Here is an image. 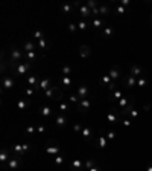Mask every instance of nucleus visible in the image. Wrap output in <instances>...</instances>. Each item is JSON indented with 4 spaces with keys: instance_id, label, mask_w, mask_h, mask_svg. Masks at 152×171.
<instances>
[{
    "instance_id": "24",
    "label": "nucleus",
    "mask_w": 152,
    "mask_h": 171,
    "mask_svg": "<svg viewBox=\"0 0 152 171\" xmlns=\"http://www.w3.org/2000/svg\"><path fill=\"white\" fill-rule=\"evenodd\" d=\"M90 54H91V49H90V46H88V44H82V46L79 47V55H81L82 58L90 57Z\"/></svg>"
},
{
    "instance_id": "54",
    "label": "nucleus",
    "mask_w": 152,
    "mask_h": 171,
    "mask_svg": "<svg viewBox=\"0 0 152 171\" xmlns=\"http://www.w3.org/2000/svg\"><path fill=\"white\" fill-rule=\"evenodd\" d=\"M88 171H102V170H101V168H99V167L96 165V167H93V168H90V170H88Z\"/></svg>"
},
{
    "instance_id": "2",
    "label": "nucleus",
    "mask_w": 152,
    "mask_h": 171,
    "mask_svg": "<svg viewBox=\"0 0 152 171\" xmlns=\"http://www.w3.org/2000/svg\"><path fill=\"white\" fill-rule=\"evenodd\" d=\"M44 96L47 98V99H50V101H55V102H61V99H63V89H59V87H56V86H52L49 90H46L44 92Z\"/></svg>"
},
{
    "instance_id": "41",
    "label": "nucleus",
    "mask_w": 152,
    "mask_h": 171,
    "mask_svg": "<svg viewBox=\"0 0 152 171\" xmlns=\"http://www.w3.org/2000/svg\"><path fill=\"white\" fill-rule=\"evenodd\" d=\"M38 46H40L43 50H49V47H50V46H49V42H47V38L40 40V42H38Z\"/></svg>"
},
{
    "instance_id": "29",
    "label": "nucleus",
    "mask_w": 152,
    "mask_h": 171,
    "mask_svg": "<svg viewBox=\"0 0 152 171\" xmlns=\"http://www.w3.org/2000/svg\"><path fill=\"white\" fill-rule=\"evenodd\" d=\"M40 115H41L43 118H49V116H52V115H53V110H52L49 105H44V107L40 110Z\"/></svg>"
},
{
    "instance_id": "56",
    "label": "nucleus",
    "mask_w": 152,
    "mask_h": 171,
    "mask_svg": "<svg viewBox=\"0 0 152 171\" xmlns=\"http://www.w3.org/2000/svg\"><path fill=\"white\" fill-rule=\"evenodd\" d=\"M151 26H152V14H151Z\"/></svg>"
},
{
    "instance_id": "6",
    "label": "nucleus",
    "mask_w": 152,
    "mask_h": 171,
    "mask_svg": "<svg viewBox=\"0 0 152 171\" xmlns=\"http://www.w3.org/2000/svg\"><path fill=\"white\" fill-rule=\"evenodd\" d=\"M107 133L104 130H99V133L96 134V139H94V147H97L99 150H104L107 147Z\"/></svg>"
},
{
    "instance_id": "15",
    "label": "nucleus",
    "mask_w": 152,
    "mask_h": 171,
    "mask_svg": "<svg viewBox=\"0 0 152 171\" xmlns=\"http://www.w3.org/2000/svg\"><path fill=\"white\" fill-rule=\"evenodd\" d=\"M76 95L81 98V99H85V98H88L90 96V89H88V86L82 84L78 87V90H76Z\"/></svg>"
},
{
    "instance_id": "49",
    "label": "nucleus",
    "mask_w": 152,
    "mask_h": 171,
    "mask_svg": "<svg viewBox=\"0 0 152 171\" xmlns=\"http://www.w3.org/2000/svg\"><path fill=\"white\" fill-rule=\"evenodd\" d=\"M116 134H117V133H116L114 130H108V131H107V139H108V141H114V139H116Z\"/></svg>"
},
{
    "instance_id": "30",
    "label": "nucleus",
    "mask_w": 152,
    "mask_h": 171,
    "mask_svg": "<svg viewBox=\"0 0 152 171\" xmlns=\"http://www.w3.org/2000/svg\"><path fill=\"white\" fill-rule=\"evenodd\" d=\"M104 25H105V18H104V17H97V18H93V28L99 29V28H102Z\"/></svg>"
},
{
    "instance_id": "19",
    "label": "nucleus",
    "mask_w": 152,
    "mask_h": 171,
    "mask_svg": "<svg viewBox=\"0 0 152 171\" xmlns=\"http://www.w3.org/2000/svg\"><path fill=\"white\" fill-rule=\"evenodd\" d=\"M108 75L111 77V80H113V81H117V80L120 78V75H122V70H120V67L114 66V67H111V70L108 72Z\"/></svg>"
},
{
    "instance_id": "35",
    "label": "nucleus",
    "mask_w": 152,
    "mask_h": 171,
    "mask_svg": "<svg viewBox=\"0 0 152 171\" xmlns=\"http://www.w3.org/2000/svg\"><path fill=\"white\" fill-rule=\"evenodd\" d=\"M64 162H66V159H64V156H61V154H58V156L53 157V164H55L56 167H63Z\"/></svg>"
},
{
    "instance_id": "11",
    "label": "nucleus",
    "mask_w": 152,
    "mask_h": 171,
    "mask_svg": "<svg viewBox=\"0 0 152 171\" xmlns=\"http://www.w3.org/2000/svg\"><path fill=\"white\" fill-rule=\"evenodd\" d=\"M81 134H82V137L88 142V141H91V139L94 137V130H93L91 125H84L82 131H81Z\"/></svg>"
},
{
    "instance_id": "8",
    "label": "nucleus",
    "mask_w": 152,
    "mask_h": 171,
    "mask_svg": "<svg viewBox=\"0 0 152 171\" xmlns=\"http://www.w3.org/2000/svg\"><path fill=\"white\" fill-rule=\"evenodd\" d=\"M91 105H93V101H91L90 98H85V99H81V101L76 104V110H78L79 113H87V112L91 109Z\"/></svg>"
},
{
    "instance_id": "37",
    "label": "nucleus",
    "mask_w": 152,
    "mask_h": 171,
    "mask_svg": "<svg viewBox=\"0 0 152 171\" xmlns=\"http://www.w3.org/2000/svg\"><path fill=\"white\" fill-rule=\"evenodd\" d=\"M96 165H97L96 159H87V161L84 162V168H87V170H90V168H93V167H96Z\"/></svg>"
},
{
    "instance_id": "14",
    "label": "nucleus",
    "mask_w": 152,
    "mask_h": 171,
    "mask_svg": "<svg viewBox=\"0 0 152 171\" xmlns=\"http://www.w3.org/2000/svg\"><path fill=\"white\" fill-rule=\"evenodd\" d=\"M129 75H132L135 78H140V77H145V70L139 64H132L131 69H129Z\"/></svg>"
},
{
    "instance_id": "9",
    "label": "nucleus",
    "mask_w": 152,
    "mask_h": 171,
    "mask_svg": "<svg viewBox=\"0 0 152 171\" xmlns=\"http://www.w3.org/2000/svg\"><path fill=\"white\" fill-rule=\"evenodd\" d=\"M107 121L110 124H116V122H120L122 121V116H120V112L117 109H110V112L107 113Z\"/></svg>"
},
{
    "instance_id": "40",
    "label": "nucleus",
    "mask_w": 152,
    "mask_h": 171,
    "mask_svg": "<svg viewBox=\"0 0 152 171\" xmlns=\"http://www.w3.org/2000/svg\"><path fill=\"white\" fill-rule=\"evenodd\" d=\"M35 93H37V90H35L34 87H31V86H28V87H26V90H25L26 98H31V96H34Z\"/></svg>"
},
{
    "instance_id": "33",
    "label": "nucleus",
    "mask_w": 152,
    "mask_h": 171,
    "mask_svg": "<svg viewBox=\"0 0 152 171\" xmlns=\"http://www.w3.org/2000/svg\"><path fill=\"white\" fill-rule=\"evenodd\" d=\"M135 86H137V78L132 77V75H129L128 80H126V87H128V89H132V87H135Z\"/></svg>"
},
{
    "instance_id": "39",
    "label": "nucleus",
    "mask_w": 152,
    "mask_h": 171,
    "mask_svg": "<svg viewBox=\"0 0 152 171\" xmlns=\"http://www.w3.org/2000/svg\"><path fill=\"white\" fill-rule=\"evenodd\" d=\"M78 29H79L81 32H85V31L88 29V23H87L85 20H81V22L78 23Z\"/></svg>"
},
{
    "instance_id": "10",
    "label": "nucleus",
    "mask_w": 152,
    "mask_h": 171,
    "mask_svg": "<svg viewBox=\"0 0 152 171\" xmlns=\"http://www.w3.org/2000/svg\"><path fill=\"white\" fill-rule=\"evenodd\" d=\"M69 122H70V119H69V116L64 115V113H58L56 118H55V125L58 128H64Z\"/></svg>"
},
{
    "instance_id": "17",
    "label": "nucleus",
    "mask_w": 152,
    "mask_h": 171,
    "mask_svg": "<svg viewBox=\"0 0 152 171\" xmlns=\"http://www.w3.org/2000/svg\"><path fill=\"white\" fill-rule=\"evenodd\" d=\"M28 86L34 87V89L37 90V93L40 92V81H38V77L35 74H31V75L28 77Z\"/></svg>"
},
{
    "instance_id": "20",
    "label": "nucleus",
    "mask_w": 152,
    "mask_h": 171,
    "mask_svg": "<svg viewBox=\"0 0 152 171\" xmlns=\"http://www.w3.org/2000/svg\"><path fill=\"white\" fill-rule=\"evenodd\" d=\"M99 12H101V15L105 18V17H108V15H110V12H111V6H110V5H107V3L99 5Z\"/></svg>"
},
{
    "instance_id": "36",
    "label": "nucleus",
    "mask_w": 152,
    "mask_h": 171,
    "mask_svg": "<svg viewBox=\"0 0 152 171\" xmlns=\"http://www.w3.org/2000/svg\"><path fill=\"white\" fill-rule=\"evenodd\" d=\"M101 81H102V84L107 86V87H110L113 83H116V81H113V80H111V77H110L108 74H105V75L102 77V80H101Z\"/></svg>"
},
{
    "instance_id": "53",
    "label": "nucleus",
    "mask_w": 152,
    "mask_h": 171,
    "mask_svg": "<svg viewBox=\"0 0 152 171\" xmlns=\"http://www.w3.org/2000/svg\"><path fill=\"white\" fill-rule=\"evenodd\" d=\"M119 3H120V5H122V6H125V8H126V6H129V5H131V2H129V0H120V2H119Z\"/></svg>"
},
{
    "instance_id": "52",
    "label": "nucleus",
    "mask_w": 152,
    "mask_h": 171,
    "mask_svg": "<svg viewBox=\"0 0 152 171\" xmlns=\"http://www.w3.org/2000/svg\"><path fill=\"white\" fill-rule=\"evenodd\" d=\"M46 130H47V127L44 124H38L37 125V133H44Z\"/></svg>"
},
{
    "instance_id": "38",
    "label": "nucleus",
    "mask_w": 152,
    "mask_h": 171,
    "mask_svg": "<svg viewBox=\"0 0 152 171\" xmlns=\"http://www.w3.org/2000/svg\"><path fill=\"white\" fill-rule=\"evenodd\" d=\"M61 74H63V77H70V74H72V66H70V64H64Z\"/></svg>"
},
{
    "instance_id": "42",
    "label": "nucleus",
    "mask_w": 152,
    "mask_h": 171,
    "mask_svg": "<svg viewBox=\"0 0 152 171\" xmlns=\"http://www.w3.org/2000/svg\"><path fill=\"white\" fill-rule=\"evenodd\" d=\"M120 124H122L125 128H129L132 125V119H131V118H123V119L120 121Z\"/></svg>"
},
{
    "instance_id": "51",
    "label": "nucleus",
    "mask_w": 152,
    "mask_h": 171,
    "mask_svg": "<svg viewBox=\"0 0 152 171\" xmlns=\"http://www.w3.org/2000/svg\"><path fill=\"white\" fill-rule=\"evenodd\" d=\"M35 131H37V127H35V125H29V127L26 128V133H28V134H34Z\"/></svg>"
},
{
    "instance_id": "34",
    "label": "nucleus",
    "mask_w": 152,
    "mask_h": 171,
    "mask_svg": "<svg viewBox=\"0 0 152 171\" xmlns=\"http://www.w3.org/2000/svg\"><path fill=\"white\" fill-rule=\"evenodd\" d=\"M25 58H26V61L34 63V61L37 60V52H35V50H32V52H26V54H25Z\"/></svg>"
},
{
    "instance_id": "27",
    "label": "nucleus",
    "mask_w": 152,
    "mask_h": 171,
    "mask_svg": "<svg viewBox=\"0 0 152 171\" xmlns=\"http://www.w3.org/2000/svg\"><path fill=\"white\" fill-rule=\"evenodd\" d=\"M102 35H104V38H111L114 35V28L110 26V25H107L104 28V31H102Z\"/></svg>"
},
{
    "instance_id": "21",
    "label": "nucleus",
    "mask_w": 152,
    "mask_h": 171,
    "mask_svg": "<svg viewBox=\"0 0 152 171\" xmlns=\"http://www.w3.org/2000/svg\"><path fill=\"white\" fill-rule=\"evenodd\" d=\"M17 107H18L20 110H26L28 107H31V99H29V98H26V96H25V98H21V99L17 102Z\"/></svg>"
},
{
    "instance_id": "46",
    "label": "nucleus",
    "mask_w": 152,
    "mask_h": 171,
    "mask_svg": "<svg viewBox=\"0 0 152 171\" xmlns=\"http://www.w3.org/2000/svg\"><path fill=\"white\" fill-rule=\"evenodd\" d=\"M125 12H126V9H125V6H122V5L119 3V5L116 6V14H117V15H123Z\"/></svg>"
},
{
    "instance_id": "26",
    "label": "nucleus",
    "mask_w": 152,
    "mask_h": 171,
    "mask_svg": "<svg viewBox=\"0 0 152 171\" xmlns=\"http://www.w3.org/2000/svg\"><path fill=\"white\" fill-rule=\"evenodd\" d=\"M122 98H123V92L119 90V89H116L114 92H111V95H110V101H111V102H116V101H119V99H122Z\"/></svg>"
},
{
    "instance_id": "48",
    "label": "nucleus",
    "mask_w": 152,
    "mask_h": 171,
    "mask_svg": "<svg viewBox=\"0 0 152 171\" xmlns=\"http://www.w3.org/2000/svg\"><path fill=\"white\" fill-rule=\"evenodd\" d=\"M85 5H87V6H88L90 9H94V8H99V3H97L96 0H88V2H87Z\"/></svg>"
},
{
    "instance_id": "13",
    "label": "nucleus",
    "mask_w": 152,
    "mask_h": 171,
    "mask_svg": "<svg viewBox=\"0 0 152 171\" xmlns=\"http://www.w3.org/2000/svg\"><path fill=\"white\" fill-rule=\"evenodd\" d=\"M11 156H12V154H11L9 148L3 147V148L0 150V165L3 167V165H5V164H6V162H8L9 159H11Z\"/></svg>"
},
{
    "instance_id": "1",
    "label": "nucleus",
    "mask_w": 152,
    "mask_h": 171,
    "mask_svg": "<svg viewBox=\"0 0 152 171\" xmlns=\"http://www.w3.org/2000/svg\"><path fill=\"white\" fill-rule=\"evenodd\" d=\"M25 50H21V49H18L17 46H11V49H9V69L14 72L15 70V67L20 64V63H23V58H25V54H23Z\"/></svg>"
},
{
    "instance_id": "18",
    "label": "nucleus",
    "mask_w": 152,
    "mask_h": 171,
    "mask_svg": "<svg viewBox=\"0 0 152 171\" xmlns=\"http://www.w3.org/2000/svg\"><path fill=\"white\" fill-rule=\"evenodd\" d=\"M69 110H70V102H69V101H61V102L58 104V113L67 115Z\"/></svg>"
},
{
    "instance_id": "45",
    "label": "nucleus",
    "mask_w": 152,
    "mask_h": 171,
    "mask_svg": "<svg viewBox=\"0 0 152 171\" xmlns=\"http://www.w3.org/2000/svg\"><path fill=\"white\" fill-rule=\"evenodd\" d=\"M72 9H73V5H70V3H64V5H63V12H64V14L72 12Z\"/></svg>"
},
{
    "instance_id": "43",
    "label": "nucleus",
    "mask_w": 152,
    "mask_h": 171,
    "mask_svg": "<svg viewBox=\"0 0 152 171\" xmlns=\"http://www.w3.org/2000/svg\"><path fill=\"white\" fill-rule=\"evenodd\" d=\"M67 29H69V32H70V34H76V32L79 31V29H78V23H69Z\"/></svg>"
},
{
    "instance_id": "16",
    "label": "nucleus",
    "mask_w": 152,
    "mask_h": 171,
    "mask_svg": "<svg viewBox=\"0 0 152 171\" xmlns=\"http://www.w3.org/2000/svg\"><path fill=\"white\" fill-rule=\"evenodd\" d=\"M132 101H134V98H132V96H123L122 99H119V101H117L119 110L122 112V110H123V109H126V107H128V105H129Z\"/></svg>"
},
{
    "instance_id": "23",
    "label": "nucleus",
    "mask_w": 152,
    "mask_h": 171,
    "mask_svg": "<svg viewBox=\"0 0 152 171\" xmlns=\"http://www.w3.org/2000/svg\"><path fill=\"white\" fill-rule=\"evenodd\" d=\"M70 168H72V171H81L84 168V162L81 159H73L70 164Z\"/></svg>"
},
{
    "instance_id": "44",
    "label": "nucleus",
    "mask_w": 152,
    "mask_h": 171,
    "mask_svg": "<svg viewBox=\"0 0 152 171\" xmlns=\"http://www.w3.org/2000/svg\"><path fill=\"white\" fill-rule=\"evenodd\" d=\"M137 86H139V87H146V86H148V80H146L145 77L137 78Z\"/></svg>"
},
{
    "instance_id": "31",
    "label": "nucleus",
    "mask_w": 152,
    "mask_h": 171,
    "mask_svg": "<svg viewBox=\"0 0 152 171\" xmlns=\"http://www.w3.org/2000/svg\"><path fill=\"white\" fill-rule=\"evenodd\" d=\"M35 43L34 42H31V40H28V42L25 43V46H23V50H25V54L26 52H32V50H35Z\"/></svg>"
},
{
    "instance_id": "25",
    "label": "nucleus",
    "mask_w": 152,
    "mask_h": 171,
    "mask_svg": "<svg viewBox=\"0 0 152 171\" xmlns=\"http://www.w3.org/2000/svg\"><path fill=\"white\" fill-rule=\"evenodd\" d=\"M14 87V78L11 75L3 77V89H12Z\"/></svg>"
},
{
    "instance_id": "12",
    "label": "nucleus",
    "mask_w": 152,
    "mask_h": 171,
    "mask_svg": "<svg viewBox=\"0 0 152 171\" xmlns=\"http://www.w3.org/2000/svg\"><path fill=\"white\" fill-rule=\"evenodd\" d=\"M78 6H79V14H81L82 20H85V18L91 17V9H90L85 3H78Z\"/></svg>"
},
{
    "instance_id": "50",
    "label": "nucleus",
    "mask_w": 152,
    "mask_h": 171,
    "mask_svg": "<svg viewBox=\"0 0 152 171\" xmlns=\"http://www.w3.org/2000/svg\"><path fill=\"white\" fill-rule=\"evenodd\" d=\"M128 118H131V119H132V121H134V119H137V118H139V110H135V109H132V110H131V113H129V116H128Z\"/></svg>"
},
{
    "instance_id": "3",
    "label": "nucleus",
    "mask_w": 152,
    "mask_h": 171,
    "mask_svg": "<svg viewBox=\"0 0 152 171\" xmlns=\"http://www.w3.org/2000/svg\"><path fill=\"white\" fill-rule=\"evenodd\" d=\"M21 165H23V157H20V156H11V159L2 167L3 170H8L9 171H15L18 170V168H21Z\"/></svg>"
},
{
    "instance_id": "4",
    "label": "nucleus",
    "mask_w": 152,
    "mask_h": 171,
    "mask_svg": "<svg viewBox=\"0 0 152 171\" xmlns=\"http://www.w3.org/2000/svg\"><path fill=\"white\" fill-rule=\"evenodd\" d=\"M31 150V144H15V145H11L9 147V151L12 153V156H20L23 157L28 151Z\"/></svg>"
},
{
    "instance_id": "32",
    "label": "nucleus",
    "mask_w": 152,
    "mask_h": 171,
    "mask_svg": "<svg viewBox=\"0 0 152 171\" xmlns=\"http://www.w3.org/2000/svg\"><path fill=\"white\" fill-rule=\"evenodd\" d=\"M61 86H63V89H69L72 86V78L70 77H61Z\"/></svg>"
},
{
    "instance_id": "55",
    "label": "nucleus",
    "mask_w": 152,
    "mask_h": 171,
    "mask_svg": "<svg viewBox=\"0 0 152 171\" xmlns=\"http://www.w3.org/2000/svg\"><path fill=\"white\" fill-rule=\"evenodd\" d=\"M146 171H152V164H149V165L146 167Z\"/></svg>"
},
{
    "instance_id": "47",
    "label": "nucleus",
    "mask_w": 152,
    "mask_h": 171,
    "mask_svg": "<svg viewBox=\"0 0 152 171\" xmlns=\"http://www.w3.org/2000/svg\"><path fill=\"white\" fill-rule=\"evenodd\" d=\"M82 128H84L82 122H73V131H75V133H81Z\"/></svg>"
},
{
    "instance_id": "5",
    "label": "nucleus",
    "mask_w": 152,
    "mask_h": 171,
    "mask_svg": "<svg viewBox=\"0 0 152 171\" xmlns=\"http://www.w3.org/2000/svg\"><path fill=\"white\" fill-rule=\"evenodd\" d=\"M32 69H34V63H31V61H23V63H20V64L15 67L14 74H15V75H20V77H23V75L29 74Z\"/></svg>"
},
{
    "instance_id": "22",
    "label": "nucleus",
    "mask_w": 152,
    "mask_h": 171,
    "mask_svg": "<svg viewBox=\"0 0 152 171\" xmlns=\"http://www.w3.org/2000/svg\"><path fill=\"white\" fill-rule=\"evenodd\" d=\"M50 78H43V80H40V92H46V90H49L52 86H50Z\"/></svg>"
},
{
    "instance_id": "28",
    "label": "nucleus",
    "mask_w": 152,
    "mask_h": 171,
    "mask_svg": "<svg viewBox=\"0 0 152 171\" xmlns=\"http://www.w3.org/2000/svg\"><path fill=\"white\" fill-rule=\"evenodd\" d=\"M32 37H34V40H43V38H46V34H44V31H41V29H34L32 31Z\"/></svg>"
},
{
    "instance_id": "7",
    "label": "nucleus",
    "mask_w": 152,
    "mask_h": 171,
    "mask_svg": "<svg viewBox=\"0 0 152 171\" xmlns=\"http://www.w3.org/2000/svg\"><path fill=\"white\" fill-rule=\"evenodd\" d=\"M59 151H61V147H59L58 142H55V141L50 139V141L46 144V153H47V154H50V156H58Z\"/></svg>"
}]
</instances>
